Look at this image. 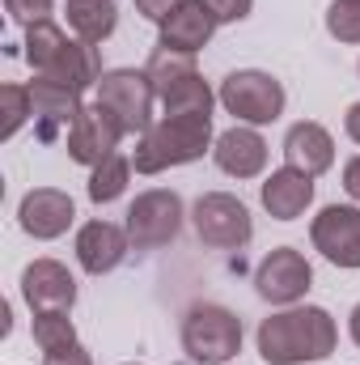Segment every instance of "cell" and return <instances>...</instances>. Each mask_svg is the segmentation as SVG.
Here are the masks:
<instances>
[{
	"instance_id": "obj_1",
	"label": "cell",
	"mask_w": 360,
	"mask_h": 365,
	"mask_svg": "<svg viewBox=\"0 0 360 365\" xmlns=\"http://www.w3.org/2000/svg\"><path fill=\"white\" fill-rule=\"evenodd\" d=\"M255 344L268 365L327 361L339 344V327H335L331 310H322V306H284L259 323Z\"/></svg>"
},
{
	"instance_id": "obj_2",
	"label": "cell",
	"mask_w": 360,
	"mask_h": 365,
	"mask_svg": "<svg viewBox=\"0 0 360 365\" xmlns=\"http://www.w3.org/2000/svg\"><path fill=\"white\" fill-rule=\"evenodd\" d=\"M212 115H162L136 145V175H162L170 166H191L212 149Z\"/></svg>"
},
{
	"instance_id": "obj_3",
	"label": "cell",
	"mask_w": 360,
	"mask_h": 365,
	"mask_svg": "<svg viewBox=\"0 0 360 365\" xmlns=\"http://www.w3.org/2000/svg\"><path fill=\"white\" fill-rule=\"evenodd\" d=\"M182 353L195 365H225L242 353V319L229 306L195 302L182 319Z\"/></svg>"
},
{
	"instance_id": "obj_4",
	"label": "cell",
	"mask_w": 360,
	"mask_h": 365,
	"mask_svg": "<svg viewBox=\"0 0 360 365\" xmlns=\"http://www.w3.org/2000/svg\"><path fill=\"white\" fill-rule=\"evenodd\" d=\"M216 102L238 119V123H250V128H263V123H275L284 115V102L288 93L284 86L263 73V68H238L221 81L216 90Z\"/></svg>"
},
{
	"instance_id": "obj_5",
	"label": "cell",
	"mask_w": 360,
	"mask_h": 365,
	"mask_svg": "<svg viewBox=\"0 0 360 365\" xmlns=\"http://www.w3.org/2000/svg\"><path fill=\"white\" fill-rule=\"evenodd\" d=\"M97 102L119 119V128L127 136H144L157 119H153V106H157V90L149 81L144 68H110L102 81H97Z\"/></svg>"
},
{
	"instance_id": "obj_6",
	"label": "cell",
	"mask_w": 360,
	"mask_h": 365,
	"mask_svg": "<svg viewBox=\"0 0 360 365\" xmlns=\"http://www.w3.org/2000/svg\"><path fill=\"white\" fill-rule=\"evenodd\" d=\"M182 195L170 187H153V191H140L132 204H127V238L136 251H157V247H170L182 230Z\"/></svg>"
},
{
	"instance_id": "obj_7",
	"label": "cell",
	"mask_w": 360,
	"mask_h": 365,
	"mask_svg": "<svg viewBox=\"0 0 360 365\" xmlns=\"http://www.w3.org/2000/svg\"><path fill=\"white\" fill-rule=\"evenodd\" d=\"M191 221H195V234L203 247H216V251H242L250 238H255V221H250V208L229 195V191H208L195 200L191 208Z\"/></svg>"
},
{
	"instance_id": "obj_8",
	"label": "cell",
	"mask_w": 360,
	"mask_h": 365,
	"mask_svg": "<svg viewBox=\"0 0 360 365\" xmlns=\"http://www.w3.org/2000/svg\"><path fill=\"white\" fill-rule=\"evenodd\" d=\"M314 251L335 268H360V204H327L309 221Z\"/></svg>"
},
{
	"instance_id": "obj_9",
	"label": "cell",
	"mask_w": 360,
	"mask_h": 365,
	"mask_svg": "<svg viewBox=\"0 0 360 365\" xmlns=\"http://www.w3.org/2000/svg\"><path fill=\"white\" fill-rule=\"evenodd\" d=\"M314 284V268L297 247H275L255 268V293L271 306H297Z\"/></svg>"
},
{
	"instance_id": "obj_10",
	"label": "cell",
	"mask_w": 360,
	"mask_h": 365,
	"mask_svg": "<svg viewBox=\"0 0 360 365\" xmlns=\"http://www.w3.org/2000/svg\"><path fill=\"white\" fill-rule=\"evenodd\" d=\"M127 132L119 128V119L102 106V102H90V106H81V115L73 119V128H68V136H64V145H68V158L77 162V166H97V162H106L110 153H119V140H123Z\"/></svg>"
},
{
	"instance_id": "obj_11",
	"label": "cell",
	"mask_w": 360,
	"mask_h": 365,
	"mask_svg": "<svg viewBox=\"0 0 360 365\" xmlns=\"http://www.w3.org/2000/svg\"><path fill=\"white\" fill-rule=\"evenodd\" d=\"M73 221H77V204H73V195L60 191V187H34V191H26L21 204H17V225H21L30 238H38V242H51V238L68 234Z\"/></svg>"
},
{
	"instance_id": "obj_12",
	"label": "cell",
	"mask_w": 360,
	"mask_h": 365,
	"mask_svg": "<svg viewBox=\"0 0 360 365\" xmlns=\"http://www.w3.org/2000/svg\"><path fill=\"white\" fill-rule=\"evenodd\" d=\"M73 251H77V264L90 276H106L127 259L132 238H127V230L115 225V221H85V225L77 230Z\"/></svg>"
},
{
	"instance_id": "obj_13",
	"label": "cell",
	"mask_w": 360,
	"mask_h": 365,
	"mask_svg": "<svg viewBox=\"0 0 360 365\" xmlns=\"http://www.w3.org/2000/svg\"><path fill=\"white\" fill-rule=\"evenodd\" d=\"M212 158H216V166H221L229 179H259V175L268 170V140L259 136V128L233 123L229 132L216 136Z\"/></svg>"
},
{
	"instance_id": "obj_14",
	"label": "cell",
	"mask_w": 360,
	"mask_h": 365,
	"mask_svg": "<svg viewBox=\"0 0 360 365\" xmlns=\"http://www.w3.org/2000/svg\"><path fill=\"white\" fill-rule=\"evenodd\" d=\"M21 297L30 310H73L77 306V280L60 259H34L21 272Z\"/></svg>"
},
{
	"instance_id": "obj_15",
	"label": "cell",
	"mask_w": 360,
	"mask_h": 365,
	"mask_svg": "<svg viewBox=\"0 0 360 365\" xmlns=\"http://www.w3.org/2000/svg\"><path fill=\"white\" fill-rule=\"evenodd\" d=\"M284 166H292V170H301L309 179L327 175L335 166V136L322 123H314V119L292 123L284 132Z\"/></svg>"
},
{
	"instance_id": "obj_16",
	"label": "cell",
	"mask_w": 360,
	"mask_h": 365,
	"mask_svg": "<svg viewBox=\"0 0 360 365\" xmlns=\"http://www.w3.org/2000/svg\"><path fill=\"white\" fill-rule=\"evenodd\" d=\"M216 26H221V21L208 13L203 0H182L179 9L157 26V47H174V51H191V56H199V51L212 43Z\"/></svg>"
},
{
	"instance_id": "obj_17",
	"label": "cell",
	"mask_w": 360,
	"mask_h": 365,
	"mask_svg": "<svg viewBox=\"0 0 360 365\" xmlns=\"http://www.w3.org/2000/svg\"><path fill=\"white\" fill-rule=\"evenodd\" d=\"M259 200H263V208L275 221H297L314 204V179L292 170V166H280L259 182Z\"/></svg>"
},
{
	"instance_id": "obj_18",
	"label": "cell",
	"mask_w": 360,
	"mask_h": 365,
	"mask_svg": "<svg viewBox=\"0 0 360 365\" xmlns=\"http://www.w3.org/2000/svg\"><path fill=\"white\" fill-rule=\"evenodd\" d=\"M34 77H47V81H60V86H68V90L85 93L90 86H97L106 73H102V56H97L93 43H85V38H68L64 51H60L43 73H34Z\"/></svg>"
},
{
	"instance_id": "obj_19",
	"label": "cell",
	"mask_w": 360,
	"mask_h": 365,
	"mask_svg": "<svg viewBox=\"0 0 360 365\" xmlns=\"http://www.w3.org/2000/svg\"><path fill=\"white\" fill-rule=\"evenodd\" d=\"M30 102H34V119H43V140H51L55 128H73V119L85 106L77 90H68L60 81H47V77L30 81Z\"/></svg>"
},
{
	"instance_id": "obj_20",
	"label": "cell",
	"mask_w": 360,
	"mask_h": 365,
	"mask_svg": "<svg viewBox=\"0 0 360 365\" xmlns=\"http://www.w3.org/2000/svg\"><path fill=\"white\" fill-rule=\"evenodd\" d=\"M64 13H68L73 34L85 38V43H93V47L106 43V38L115 34V26H119L115 0H64Z\"/></svg>"
},
{
	"instance_id": "obj_21",
	"label": "cell",
	"mask_w": 360,
	"mask_h": 365,
	"mask_svg": "<svg viewBox=\"0 0 360 365\" xmlns=\"http://www.w3.org/2000/svg\"><path fill=\"white\" fill-rule=\"evenodd\" d=\"M144 73H149V81H153V90H157V102H162V93H170L174 86H179V81H186V77H195L199 68H195V56H191V51H174V47H157V51L149 56Z\"/></svg>"
},
{
	"instance_id": "obj_22",
	"label": "cell",
	"mask_w": 360,
	"mask_h": 365,
	"mask_svg": "<svg viewBox=\"0 0 360 365\" xmlns=\"http://www.w3.org/2000/svg\"><path fill=\"white\" fill-rule=\"evenodd\" d=\"M212 106H216V93L199 73L179 81L170 93H162V115H212Z\"/></svg>"
},
{
	"instance_id": "obj_23",
	"label": "cell",
	"mask_w": 360,
	"mask_h": 365,
	"mask_svg": "<svg viewBox=\"0 0 360 365\" xmlns=\"http://www.w3.org/2000/svg\"><path fill=\"white\" fill-rule=\"evenodd\" d=\"M127 179H132V162H127L123 153H110L106 162H97L90 170L85 191H90L93 204H110V200H119V195L127 191Z\"/></svg>"
},
{
	"instance_id": "obj_24",
	"label": "cell",
	"mask_w": 360,
	"mask_h": 365,
	"mask_svg": "<svg viewBox=\"0 0 360 365\" xmlns=\"http://www.w3.org/2000/svg\"><path fill=\"white\" fill-rule=\"evenodd\" d=\"M34 344L43 353H60V349H73L81 344L77 340V327L68 319V310H34Z\"/></svg>"
},
{
	"instance_id": "obj_25",
	"label": "cell",
	"mask_w": 360,
	"mask_h": 365,
	"mask_svg": "<svg viewBox=\"0 0 360 365\" xmlns=\"http://www.w3.org/2000/svg\"><path fill=\"white\" fill-rule=\"evenodd\" d=\"M64 43H68V34L55 26V21H38V26H30L26 30V64L34 68V73H43L60 51H64Z\"/></svg>"
},
{
	"instance_id": "obj_26",
	"label": "cell",
	"mask_w": 360,
	"mask_h": 365,
	"mask_svg": "<svg viewBox=\"0 0 360 365\" xmlns=\"http://www.w3.org/2000/svg\"><path fill=\"white\" fill-rule=\"evenodd\" d=\"M0 115H4V123H0V140H13V136L21 132V123L34 115L30 86H4V90H0Z\"/></svg>"
},
{
	"instance_id": "obj_27",
	"label": "cell",
	"mask_w": 360,
	"mask_h": 365,
	"mask_svg": "<svg viewBox=\"0 0 360 365\" xmlns=\"http://www.w3.org/2000/svg\"><path fill=\"white\" fill-rule=\"evenodd\" d=\"M327 34L339 43H360V0H331Z\"/></svg>"
},
{
	"instance_id": "obj_28",
	"label": "cell",
	"mask_w": 360,
	"mask_h": 365,
	"mask_svg": "<svg viewBox=\"0 0 360 365\" xmlns=\"http://www.w3.org/2000/svg\"><path fill=\"white\" fill-rule=\"evenodd\" d=\"M4 9H9V17L17 21V26H38V21H51V13H55V0H4Z\"/></svg>"
},
{
	"instance_id": "obj_29",
	"label": "cell",
	"mask_w": 360,
	"mask_h": 365,
	"mask_svg": "<svg viewBox=\"0 0 360 365\" xmlns=\"http://www.w3.org/2000/svg\"><path fill=\"white\" fill-rule=\"evenodd\" d=\"M203 4H208V13H212L221 26H229V21H246L250 9H255V0H203Z\"/></svg>"
},
{
	"instance_id": "obj_30",
	"label": "cell",
	"mask_w": 360,
	"mask_h": 365,
	"mask_svg": "<svg viewBox=\"0 0 360 365\" xmlns=\"http://www.w3.org/2000/svg\"><path fill=\"white\" fill-rule=\"evenodd\" d=\"M43 365H93V357L85 344H73V349H60V353H43Z\"/></svg>"
},
{
	"instance_id": "obj_31",
	"label": "cell",
	"mask_w": 360,
	"mask_h": 365,
	"mask_svg": "<svg viewBox=\"0 0 360 365\" xmlns=\"http://www.w3.org/2000/svg\"><path fill=\"white\" fill-rule=\"evenodd\" d=\"M179 4H182V0H136V13L162 26V21H166V17H170V13H174Z\"/></svg>"
},
{
	"instance_id": "obj_32",
	"label": "cell",
	"mask_w": 360,
	"mask_h": 365,
	"mask_svg": "<svg viewBox=\"0 0 360 365\" xmlns=\"http://www.w3.org/2000/svg\"><path fill=\"white\" fill-rule=\"evenodd\" d=\"M344 191H348V195L360 204V153L348 162V166H344Z\"/></svg>"
},
{
	"instance_id": "obj_33",
	"label": "cell",
	"mask_w": 360,
	"mask_h": 365,
	"mask_svg": "<svg viewBox=\"0 0 360 365\" xmlns=\"http://www.w3.org/2000/svg\"><path fill=\"white\" fill-rule=\"evenodd\" d=\"M344 132H348V140H356L360 145V102L348 106V115H344Z\"/></svg>"
},
{
	"instance_id": "obj_34",
	"label": "cell",
	"mask_w": 360,
	"mask_h": 365,
	"mask_svg": "<svg viewBox=\"0 0 360 365\" xmlns=\"http://www.w3.org/2000/svg\"><path fill=\"white\" fill-rule=\"evenodd\" d=\"M348 331H352V340H356V349H360V306L348 314Z\"/></svg>"
}]
</instances>
